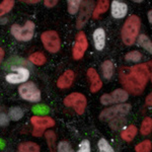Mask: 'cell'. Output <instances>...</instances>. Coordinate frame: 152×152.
<instances>
[{
    "mask_svg": "<svg viewBox=\"0 0 152 152\" xmlns=\"http://www.w3.org/2000/svg\"><path fill=\"white\" fill-rule=\"evenodd\" d=\"M151 62L141 63L133 67H122L120 69V81L126 91L135 95L141 94L148 80L151 78Z\"/></svg>",
    "mask_w": 152,
    "mask_h": 152,
    "instance_id": "1",
    "label": "cell"
},
{
    "mask_svg": "<svg viewBox=\"0 0 152 152\" xmlns=\"http://www.w3.org/2000/svg\"><path fill=\"white\" fill-rule=\"evenodd\" d=\"M102 75L105 79H111L114 75V64L111 60H105L102 64Z\"/></svg>",
    "mask_w": 152,
    "mask_h": 152,
    "instance_id": "20",
    "label": "cell"
},
{
    "mask_svg": "<svg viewBox=\"0 0 152 152\" xmlns=\"http://www.w3.org/2000/svg\"><path fill=\"white\" fill-rule=\"evenodd\" d=\"M57 149H58V152H74L72 146H71L69 142H67V141L59 142Z\"/></svg>",
    "mask_w": 152,
    "mask_h": 152,
    "instance_id": "30",
    "label": "cell"
},
{
    "mask_svg": "<svg viewBox=\"0 0 152 152\" xmlns=\"http://www.w3.org/2000/svg\"><path fill=\"white\" fill-rule=\"evenodd\" d=\"M9 120L10 119L6 114H4V113L0 114V126H7L9 123Z\"/></svg>",
    "mask_w": 152,
    "mask_h": 152,
    "instance_id": "34",
    "label": "cell"
},
{
    "mask_svg": "<svg viewBox=\"0 0 152 152\" xmlns=\"http://www.w3.org/2000/svg\"><path fill=\"white\" fill-rule=\"evenodd\" d=\"M18 152H40L41 148L35 142H23L18 145Z\"/></svg>",
    "mask_w": 152,
    "mask_h": 152,
    "instance_id": "18",
    "label": "cell"
},
{
    "mask_svg": "<svg viewBox=\"0 0 152 152\" xmlns=\"http://www.w3.org/2000/svg\"><path fill=\"white\" fill-rule=\"evenodd\" d=\"M35 23L31 20H28L24 23L23 26H20L18 24H12L10 31L11 35L14 37L18 41L20 42H28L33 39L35 34Z\"/></svg>",
    "mask_w": 152,
    "mask_h": 152,
    "instance_id": "3",
    "label": "cell"
},
{
    "mask_svg": "<svg viewBox=\"0 0 152 152\" xmlns=\"http://www.w3.org/2000/svg\"><path fill=\"white\" fill-rule=\"evenodd\" d=\"M152 11H149L148 12V16H149V21H150V23H152V13H151Z\"/></svg>",
    "mask_w": 152,
    "mask_h": 152,
    "instance_id": "38",
    "label": "cell"
},
{
    "mask_svg": "<svg viewBox=\"0 0 152 152\" xmlns=\"http://www.w3.org/2000/svg\"><path fill=\"white\" fill-rule=\"evenodd\" d=\"M77 152H90V142L88 141L87 139L82 140Z\"/></svg>",
    "mask_w": 152,
    "mask_h": 152,
    "instance_id": "33",
    "label": "cell"
},
{
    "mask_svg": "<svg viewBox=\"0 0 152 152\" xmlns=\"http://www.w3.org/2000/svg\"><path fill=\"white\" fill-rule=\"evenodd\" d=\"M75 78V73L72 70H66L62 75L59 77L57 81V86L61 89H65L72 85Z\"/></svg>",
    "mask_w": 152,
    "mask_h": 152,
    "instance_id": "14",
    "label": "cell"
},
{
    "mask_svg": "<svg viewBox=\"0 0 152 152\" xmlns=\"http://www.w3.org/2000/svg\"><path fill=\"white\" fill-rule=\"evenodd\" d=\"M64 104L68 107H73L78 115H82L87 104V99L80 92H73L64 99Z\"/></svg>",
    "mask_w": 152,
    "mask_h": 152,
    "instance_id": "5",
    "label": "cell"
},
{
    "mask_svg": "<svg viewBox=\"0 0 152 152\" xmlns=\"http://www.w3.org/2000/svg\"><path fill=\"white\" fill-rule=\"evenodd\" d=\"M111 10H112V15L115 18H124V16L127 14L128 11V6L126 3L121 1H118V0H114L112 2L111 5Z\"/></svg>",
    "mask_w": 152,
    "mask_h": 152,
    "instance_id": "13",
    "label": "cell"
},
{
    "mask_svg": "<svg viewBox=\"0 0 152 152\" xmlns=\"http://www.w3.org/2000/svg\"><path fill=\"white\" fill-rule=\"evenodd\" d=\"M152 148V144L150 140H144L141 143L137 144L135 146V151L136 152H150Z\"/></svg>",
    "mask_w": 152,
    "mask_h": 152,
    "instance_id": "26",
    "label": "cell"
},
{
    "mask_svg": "<svg viewBox=\"0 0 152 152\" xmlns=\"http://www.w3.org/2000/svg\"><path fill=\"white\" fill-rule=\"evenodd\" d=\"M138 44L139 46L142 48H144L145 50L148 51L149 53L152 52V44L151 41L148 39V37L145 35H140V37L138 38Z\"/></svg>",
    "mask_w": 152,
    "mask_h": 152,
    "instance_id": "25",
    "label": "cell"
},
{
    "mask_svg": "<svg viewBox=\"0 0 152 152\" xmlns=\"http://www.w3.org/2000/svg\"><path fill=\"white\" fill-rule=\"evenodd\" d=\"M94 47L97 51H102L105 46V31L104 28H99L94 31Z\"/></svg>",
    "mask_w": 152,
    "mask_h": 152,
    "instance_id": "15",
    "label": "cell"
},
{
    "mask_svg": "<svg viewBox=\"0 0 152 152\" xmlns=\"http://www.w3.org/2000/svg\"><path fill=\"white\" fill-rule=\"evenodd\" d=\"M138 133V129L134 125H130L121 133V138L126 142H131Z\"/></svg>",
    "mask_w": 152,
    "mask_h": 152,
    "instance_id": "17",
    "label": "cell"
},
{
    "mask_svg": "<svg viewBox=\"0 0 152 152\" xmlns=\"http://www.w3.org/2000/svg\"><path fill=\"white\" fill-rule=\"evenodd\" d=\"M81 7H80V12L77 18V28H81L86 21L89 19L90 15H91L92 10V3L90 1H83L81 2Z\"/></svg>",
    "mask_w": 152,
    "mask_h": 152,
    "instance_id": "11",
    "label": "cell"
},
{
    "mask_svg": "<svg viewBox=\"0 0 152 152\" xmlns=\"http://www.w3.org/2000/svg\"><path fill=\"white\" fill-rule=\"evenodd\" d=\"M4 147V143H3V141L0 139V148H3Z\"/></svg>",
    "mask_w": 152,
    "mask_h": 152,
    "instance_id": "39",
    "label": "cell"
},
{
    "mask_svg": "<svg viewBox=\"0 0 152 152\" xmlns=\"http://www.w3.org/2000/svg\"><path fill=\"white\" fill-rule=\"evenodd\" d=\"M31 123L33 125V135L35 137H41L46 129L55 126V121L50 117L34 116L31 118Z\"/></svg>",
    "mask_w": 152,
    "mask_h": 152,
    "instance_id": "8",
    "label": "cell"
},
{
    "mask_svg": "<svg viewBox=\"0 0 152 152\" xmlns=\"http://www.w3.org/2000/svg\"><path fill=\"white\" fill-rule=\"evenodd\" d=\"M88 47V41L83 31H79L76 36V41L74 43L72 49V56L73 59L75 60H79L84 56L85 51L87 50Z\"/></svg>",
    "mask_w": 152,
    "mask_h": 152,
    "instance_id": "9",
    "label": "cell"
},
{
    "mask_svg": "<svg viewBox=\"0 0 152 152\" xmlns=\"http://www.w3.org/2000/svg\"><path fill=\"white\" fill-rule=\"evenodd\" d=\"M14 1L13 0H4L0 3V18L3 16L4 14L8 13L9 11L13 8Z\"/></svg>",
    "mask_w": 152,
    "mask_h": 152,
    "instance_id": "22",
    "label": "cell"
},
{
    "mask_svg": "<svg viewBox=\"0 0 152 152\" xmlns=\"http://www.w3.org/2000/svg\"><path fill=\"white\" fill-rule=\"evenodd\" d=\"M39 0H36V1H26V3H38Z\"/></svg>",
    "mask_w": 152,
    "mask_h": 152,
    "instance_id": "40",
    "label": "cell"
},
{
    "mask_svg": "<svg viewBox=\"0 0 152 152\" xmlns=\"http://www.w3.org/2000/svg\"><path fill=\"white\" fill-rule=\"evenodd\" d=\"M131 110V105L129 104H117L114 107H107V109L104 110L99 115V119L102 121H111L116 118L124 117L130 112Z\"/></svg>",
    "mask_w": 152,
    "mask_h": 152,
    "instance_id": "4",
    "label": "cell"
},
{
    "mask_svg": "<svg viewBox=\"0 0 152 152\" xmlns=\"http://www.w3.org/2000/svg\"><path fill=\"white\" fill-rule=\"evenodd\" d=\"M111 99H112V102L115 104V102H125L127 99H129V94L124 89H116L112 92L111 94Z\"/></svg>",
    "mask_w": 152,
    "mask_h": 152,
    "instance_id": "16",
    "label": "cell"
},
{
    "mask_svg": "<svg viewBox=\"0 0 152 152\" xmlns=\"http://www.w3.org/2000/svg\"><path fill=\"white\" fill-rule=\"evenodd\" d=\"M50 152H55V151H54V149H51V150H50Z\"/></svg>",
    "mask_w": 152,
    "mask_h": 152,
    "instance_id": "41",
    "label": "cell"
},
{
    "mask_svg": "<svg viewBox=\"0 0 152 152\" xmlns=\"http://www.w3.org/2000/svg\"><path fill=\"white\" fill-rule=\"evenodd\" d=\"M23 111L18 107H12L10 110H9V119L13 120V121H18L21 118L23 117Z\"/></svg>",
    "mask_w": 152,
    "mask_h": 152,
    "instance_id": "24",
    "label": "cell"
},
{
    "mask_svg": "<svg viewBox=\"0 0 152 152\" xmlns=\"http://www.w3.org/2000/svg\"><path fill=\"white\" fill-rule=\"evenodd\" d=\"M41 40L43 42L44 47L50 53H57L61 48L60 37L55 31H44L41 36Z\"/></svg>",
    "mask_w": 152,
    "mask_h": 152,
    "instance_id": "7",
    "label": "cell"
},
{
    "mask_svg": "<svg viewBox=\"0 0 152 152\" xmlns=\"http://www.w3.org/2000/svg\"><path fill=\"white\" fill-rule=\"evenodd\" d=\"M4 50L2 49L1 47H0V64L2 63V61H3V58H4Z\"/></svg>",
    "mask_w": 152,
    "mask_h": 152,
    "instance_id": "37",
    "label": "cell"
},
{
    "mask_svg": "<svg viewBox=\"0 0 152 152\" xmlns=\"http://www.w3.org/2000/svg\"><path fill=\"white\" fill-rule=\"evenodd\" d=\"M33 111L37 115H46V114H48L50 110H49V107H47V105L39 104V105H36V107H34Z\"/></svg>",
    "mask_w": 152,
    "mask_h": 152,
    "instance_id": "32",
    "label": "cell"
},
{
    "mask_svg": "<svg viewBox=\"0 0 152 152\" xmlns=\"http://www.w3.org/2000/svg\"><path fill=\"white\" fill-rule=\"evenodd\" d=\"M81 4L80 0H68V12L70 14H75L78 11Z\"/></svg>",
    "mask_w": 152,
    "mask_h": 152,
    "instance_id": "29",
    "label": "cell"
},
{
    "mask_svg": "<svg viewBox=\"0 0 152 152\" xmlns=\"http://www.w3.org/2000/svg\"><path fill=\"white\" fill-rule=\"evenodd\" d=\"M109 6H110L109 0H100V1H99V3L95 6L94 12H92V18H97L100 14L104 13L109 9Z\"/></svg>",
    "mask_w": 152,
    "mask_h": 152,
    "instance_id": "19",
    "label": "cell"
},
{
    "mask_svg": "<svg viewBox=\"0 0 152 152\" xmlns=\"http://www.w3.org/2000/svg\"><path fill=\"white\" fill-rule=\"evenodd\" d=\"M28 61H31L33 64H35L37 66H42V65L45 64L47 59H46V56L44 55L43 53L35 52L28 57Z\"/></svg>",
    "mask_w": 152,
    "mask_h": 152,
    "instance_id": "21",
    "label": "cell"
},
{
    "mask_svg": "<svg viewBox=\"0 0 152 152\" xmlns=\"http://www.w3.org/2000/svg\"><path fill=\"white\" fill-rule=\"evenodd\" d=\"M18 94L21 99L29 102H39L41 100V91L34 82H26L20 85Z\"/></svg>",
    "mask_w": 152,
    "mask_h": 152,
    "instance_id": "6",
    "label": "cell"
},
{
    "mask_svg": "<svg viewBox=\"0 0 152 152\" xmlns=\"http://www.w3.org/2000/svg\"><path fill=\"white\" fill-rule=\"evenodd\" d=\"M15 72L9 73L6 75L5 79L7 82L11 84H18V83H26L29 78V71L24 67L14 68Z\"/></svg>",
    "mask_w": 152,
    "mask_h": 152,
    "instance_id": "10",
    "label": "cell"
},
{
    "mask_svg": "<svg viewBox=\"0 0 152 152\" xmlns=\"http://www.w3.org/2000/svg\"><path fill=\"white\" fill-rule=\"evenodd\" d=\"M141 21L137 15H130L128 19L125 21L124 26L122 28V40L127 46H132L136 42L137 37L140 31Z\"/></svg>",
    "mask_w": 152,
    "mask_h": 152,
    "instance_id": "2",
    "label": "cell"
},
{
    "mask_svg": "<svg viewBox=\"0 0 152 152\" xmlns=\"http://www.w3.org/2000/svg\"><path fill=\"white\" fill-rule=\"evenodd\" d=\"M152 130V119L149 117L145 118L141 124L140 132L142 135H149Z\"/></svg>",
    "mask_w": 152,
    "mask_h": 152,
    "instance_id": "23",
    "label": "cell"
},
{
    "mask_svg": "<svg viewBox=\"0 0 152 152\" xmlns=\"http://www.w3.org/2000/svg\"><path fill=\"white\" fill-rule=\"evenodd\" d=\"M99 146V152H115L114 148L111 146V144L109 143L104 138H102L97 143Z\"/></svg>",
    "mask_w": 152,
    "mask_h": 152,
    "instance_id": "27",
    "label": "cell"
},
{
    "mask_svg": "<svg viewBox=\"0 0 152 152\" xmlns=\"http://www.w3.org/2000/svg\"><path fill=\"white\" fill-rule=\"evenodd\" d=\"M45 136H46V139H47L49 146L51 147V149H53L54 145H55V142H56V134L54 133L53 131H47Z\"/></svg>",
    "mask_w": 152,
    "mask_h": 152,
    "instance_id": "31",
    "label": "cell"
},
{
    "mask_svg": "<svg viewBox=\"0 0 152 152\" xmlns=\"http://www.w3.org/2000/svg\"><path fill=\"white\" fill-rule=\"evenodd\" d=\"M44 3H45V5L47 7H53L58 3V1L57 0H52V1H50V0H45Z\"/></svg>",
    "mask_w": 152,
    "mask_h": 152,
    "instance_id": "35",
    "label": "cell"
},
{
    "mask_svg": "<svg viewBox=\"0 0 152 152\" xmlns=\"http://www.w3.org/2000/svg\"><path fill=\"white\" fill-rule=\"evenodd\" d=\"M126 61H131V62H138L142 59V54L139 51H131L125 55Z\"/></svg>",
    "mask_w": 152,
    "mask_h": 152,
    "instance_id": "28",
    "label": "cell"
},
{
    "mask_svg": "<svg viewBox=\"0 0 152 152\" xmlns=\"http://www.w3.org/2000/svg\"><path fill=\"white\" fill-rule=\"evenodd\" d=\"M151 99H152V94H150L148 95V96L146 97V104L148 105V107H151V104H152Z\"/></svg>",
    "mask_w": 152,
    "mask_h": 152,
    "instance_id": "36",
    "label": "cell"
},
{
    "mask_svg": "<svg viewBox=\"0 0 152 152\" xmlns=\"http://www.w3.org/2000/svg\"><path fill=\"white\" fill-rule=\"evenodd\" d=\"M87 77L90 82V91H91L92 94L97 92L100 88L102 87V81L99 78V73H97L96 70L94 69V68H89V69L87 70Z\"/></svg>",
    "mask_w": 152,
    "mask_h": 152,
    "instance_id": "12",
    "label": "cell"
}]
</instances>
